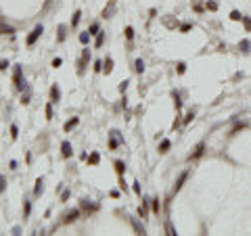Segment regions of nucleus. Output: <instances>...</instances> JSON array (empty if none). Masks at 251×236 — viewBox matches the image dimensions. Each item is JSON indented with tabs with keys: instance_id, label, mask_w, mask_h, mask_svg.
<instances>
[{
	"instance_id": "1",
	"label": "nucleus",
	"mask_w": 251,
	"mask_h": 236,
	"mask_svg": "<svg viewBox=\"0 0 251 236\" xmlns=\"http://www.w3.org/2000/svg\"><path fill=\"white\" fill-rule=\"evenodd\" d=\"M13 80H15V86H17L19 90H23V88H25V82H23V71H21V65H15V75H13Z\"/></svg>"
},
{
	"instance_id": "2",
	"label": "nucleus",
	"mask_w": 251,
	"mask_h": 236,
	"mask_svg": "<svg viewBox=\"0 0 251 236\" xmlns=\"http://www.w3.org/2000/svg\"><path fill=\"white\" fill-rule=\"evenodd\" d=\"M42 32H44V27H42V25H36V27H34V32L27 36V40H25V42H27V46H32V44L36 42L38 38L42 36Z\"/></svg>"
},
{
	"instance_id": "3",
	"label": "nucleus",
	"mask_w": 251,
	"mask_h": 236,
	"mask_svg": "<svg viewBox=\"0 0 251 236\" xmlns=\"http://www.w3.org/2000/svg\"><path fill=\"white\" fill-rule=\"evenodd\" d=\"M203 151H205V142H199V144L195 146V151L188 155V161H192V159H199V157L203 155Z\"/></svg>"
},
{
	"instance_id": "4",
	"label": "nucleus",
	"mask_w": 251,
	"mask_h": 236,
	"mask_svg": "<svg viewBox=\"0 0 251 236\" xmlns=\"http://www.w3.org/2000/svg\"><path fill=\"white\" fill-rule=\"evenodd\" d=\"M80 217V209H71V211L65 215V219H63V224H71V222H75Z\"/></svg>"
},
{
	"instance_id": "5",
	"label": "nucleus",
	"mask_w": 251,
	"mask_h": 236,
	"mask_svg": "<svg viewBox=\"0 0 251 236\" xmlns=\"http://www.w3.org/2000/svg\"><path fill=\"white\" fill-rule=\"evenodd\" d=\"M61 153H63V157H65V159H69V157L73 155V151H71V144H69L67 140H65L63 144H61Z\"/></svg>"
},
{
	"instance_id": "6",
	"label": "nucleus",
	"mask_w": 251,
	"mask_h": 236,
	"mask_svg": "<svg viewBox=\"0 0 251 236\" xmlns=\"http://www.w3.org/2000/svg\"><path fill=\"white\" fill-rule=\"evenodd\" d=\"M59 98H61V92H59V86L55 84L52 88H50V103H59Z\"/></svg>"
},
{
	"instance_id": "7",
	"label": "nucleus",
	"mask_w": 251,
	"mask_h": 236,
	"mask_svg": "<svg viewBox=\"0 0 251 236\" xmlns=\"http://www.w3.org/2000/svg\"><path fill=\"white\" fill-rule=\"evenodd\" d=\"M90 61V48H84V52H82V61H80V71L86 67V63Z\"/></svg>"
},
{
	"instance_id": "8",
	"label": "nucleus",
	"mask_w": 251,
	"mask_h": 236,
	"mask_svg": "<svg viewBox=\"0 0 251 236\" xmlns=\"http://www.w3.org/2000/svg\"><path fill=\"white\" fill-rule=\"evenodd\" d=\"M42 190H44V180H42V178H38V180H36V188H34V194L40 197V194H42Z\"/></svg>"
},
{
	"instance_id": "9",
	"label": "nucleus",
	"mask_w": 251,
	"mask_h": 236,
	"mask_svg": "<svg viewBox=\"0 0 251 236\" xmlns=\"http://www.w3.org/2000/svg\"><path fill=\"white\" fill-rule=\"evenodd\" d=\"M78 123H80V119H78V117H71L69 121H67V123H65V132H71L73 128L78 125Z\"/></svg>"
},
{
	"instance_id": "10",
	"label": "nucleus",
	"mask_w": 251,
	"mask_h": 236,
	"mask_svg": "<svg viewBox=\"0 0 251 236\" xmlns=\"http://www.w3.org/2000/svg\"><path fill=\"white\" fill-rule=\"evenodd\" d=\"M111 140H109V148H117V144H120V140H117V136H120V132H111Z\"/></svg>"
},
{
	"instance_id": "11",
	"label": "nucleus",
	"mask_w": 251,
	"mask_h": 236,
	"mask_svg": "<svg viewBox=\"0 0 251 236\" xmlns=\"http://www.w3.org/2000/svg\"><path fill=\"white\" fill-rule=\"evenodd\" d=\"M186 178H188V171H184V174H182V176L178 178V182L174 184V190H180V186L184 184V180H186Z\"/></svg>"
},
{
	"instance_id": "12",
	"label": "nucleus",
	"mask_w": 251,
	"mask_h": 236,
	"mask_svg": "<svg viewBox=\"0 0 251 236\" xmlns=\"http://www.w3.org/2000/svg\"><path fill=\"white\" fill-rule=\"evenodd\" d=\"M146 211H149V199H144V201H143V205H140V209H138L140 217H144V215H146Z\"/></svg>"
},
{
	"instance_id": "13",
	"label": "nucleus",
	"mask_w": 251,
	"mask_h": 236,
	"mask_svg": "<svg viewBox=\"0 0 251 236\" xmlns=\"http://www.w3.org/2000/svg\"><path fill=\"white\" fill-rule=\"evenodd\" d=\"M103 42H105V32H98V34H96L94 46H96V48H101V46H103Z\"/></svg>"
},
{
	"instance_id": "14",
	"label": "nucleus",
	"mask_w": 251,
	"mask_h": 236,
	"mask_svg": "<svg viewBox=\"0 0 251 236\" xmlns=\"http://www.w3.org/2000/svg\"><path fill=\"white\" fill-rule=\"evenodd\" d=\"M134 69H136V73H143V71H144V63H143V59H136V63H134Z\"/></svg>"
},
{
	"instance_id": "15",
	"label": "nucleus",
	"mask_w": 251,
	"mask_h": 236,
	"mask_svg": "<svg viewBox=\"0 0 251 236\" xmlns=\"http://www.w3.org/2000/svg\"><path fill=\"white\" fill-rule=\"evenodd\" d=\"M241 50L243 52H251V40H243L241 42Z\"/></svg>"
},
{
	"instance_id": "16",
	"label": "nucleus",
	"mask_w": 251,
	"mask_h": 236,
	"mask_svg": "<svg viewBox=\"0 0 251 236\" xmlns=\"http://www.w3.org/2000/svg\"><path fill=\"white\" fill-rule=\"evenodd\" d=\"M169 146H172V142H169V140H163L161 144H159V151H161V153H167V151H169Z\"/></svg>"
},
{
	"instance_id": "17",
	"label": "nucleus",
	"mask_w": 251,
	"mask_h": 236,
	"mask_svg": "<svg viewBox=\"0 0 251 236\" xmlns=\"http://www.w3.org/2000/svg\"><path fill=\"white\" fill-rule=\"evenodd\" d=\"M115 169H117V174H120V176H124V171H126L124 161H115Z\"/></svg>"
},
{
	"instance_id": "18",
	"label": "nucleus",
	"mask_w": 251,
	"mask_h": 236,
	"mask_svg": "<svg viewBox=\"0 0 251 236\" xmlns=\"http://www.w3.org/2000/svg\"><path fill=\"white\" fill-rule=\"evenodd\" d=\"M103 71H105V73H111V71H113V61H111V59L105 61V67H103Z\"/></svg>"
},
{
	"instance_id": "19",
	"label": "nucleus",
	"mask_w": 251,
	"mask_h": 236,
	"mask_svg": "<svg viewBox=\"0 0 251 236\" xmlns=\"http://www.w3.org/2000/svg\"><path fill=\"white\" fill-rule=\"evenodd\" d=\"M132 226H134V230H136L138 234H144V226H140L136 219H132Z\"/></svg>"
},
{
	"instance_id": "20",
	"label": "nucleus",
	"mask_w": 251,
	"mask_h": 236,
	"mask_svg": "<svg viewBox=\"0 0 251 236\" xmlns=\"http://www.w3.org/2000/svg\"><path fill=\"white\" fill-rule=\"evenodd\" d=\"M98 161H101V157H98V153H92V155H90V157H88V163H90V165H92V163H94V165H96Z\"/></svg>"
},
{
	"instance_id": "21",
	"label": "nucleus",
	"mask_w": 251,
	"mask_h": 236,
	"mask_svg": "<svg viewBox=\"0 0 251 236\" xmlns=\"http://www.w3.org/2000/svg\"><path fill=\"white\" fill-rule=\"evenodd\" d=\"M230 19H232V21H243V15H241L239 11H232L230 13Z\"/></svg>"
},
{
	"instance_id": "22",
	"label": "nucleus",
	"mask_w": 251,
	"mask_h": 236,
	"mask_svg": "<svg viewBox=\"0 0 251 236\" xmlns=\"http://www.w3.org/2000/svg\"><path fill=\"white\" fill-rule=\"evenodd\" d=\"M80 17H82V13H80V11H75V13H73V17H71V25H78V23H80Z\"/></svg>"
},
{
	"instance_id": "23",
	"label": "nucleus",
	"mask_w": 251,
	"mask_h": 236,
	"mask_svg": "<svg viewBox=\"0 0 251 236\" xmlns=\"http://www.w3.org/2000/svg\"><path fill=\"white\" fill-rule=\"evenodd\" d=\"M0 34H15V29L9 25H0Z\"/></svg>"
},
{
	"instance_id": "24",
	"label": "nucleus",
	"mask_w": 251,
	"mask_h": 236,
	"mask_svg": "<svg viewBox=\"0 0 251 236\" xmlns=\"http://www.w3.org/2000/svg\"><path fill=\"white\" fill-rule=\"evenodd\" d=\"M57 38H59V42L65 40V25H59V34H57Z\"/></svg>"
},
{
	"instance_id": "25",
	"label": "nucleus",
	"mask_w": 251,
	"mask_h": 236,
	"mask_svg": "<svg viewBox=\"0 0 251 236\" xmlns=\"http://www.w3.org/2000/svg\"><path fill=\"white\" fill-rule=\"evenodd\" d=\"M205 6H207V11H218V4H215L214 0H207V4H205Z\"/></svg>"
},
{
	"instance_id": "26",
	"label": "nucleus",
	"mask_w": 251,
	"mask_h": 236,
	"mask_svg": "<svg viewBox=\"0 0 251 236\" xmlns=\"http://www.w3.org/2000/svg\"><path fill=\"white\" fill-rule=\"evenodd\" d=\"M88 40H90V34H88V32H84V34L80 36V42H82V44H88Z\"/></svg>"
},
{
	"instance_id": "27",
	"label": "nucleus",
	"mask_w": 251,
	"mask_h": 236,
	"mask_svg": "<svg viewBox=\"0 0 251 236\" xmlns=\"http://www.w3.org/2000/svg\"><path fill=\"white\" fill-rule=\"evenodd\" d=\"M29 211H32V203H29V201H25V205H23V213H25V217L29 215Z\"/></svg>"
},
{
	"instance_id": "28",
	"label": "nucleus",
	"mask_w": 251,
	"mask_h": 236,
	"mask_svg": "<svg viewBox=\"0 0 251 236\" xmlns=\"http://www.w3.org/2000/svg\"><path fill=\"white\" fill-rule=\"evenodd\" d=\"M153 213H159V209H161V207H159V199H153Z\"/></svg>"
},
{
	"instance_id": "29",
	"label": "nucleus",
	"mask_w": 251,
	"mask_h": 236,
	"mask_svg": "<svg viewBox=\"0 0 251 236\" xmlns=\"http://www.w3.org/2000/svg\"><path fill=\"white\" fill-rule=\"evenodd\" d=\"M88 34H92V36H94V34H98V23H92V25H90Z\"/></svg>"
},
{
	"instance_id": "30",
	"label": "nucleus",
	"mask_w": 251,
	"mask_h": 236,
	"mask_svg": "<svg viewBox=\"0 0 251 236\" xmlns=\"http://www.w3.org/2000/svg\"><path fill=\"white\" fill-rule=\"evenodd\" d=\"M126 38H128V40L134 38V29H132V27H126Z\"/></svg>"
},
{
	"instance_id": "31",
	"label": "nucleus",
	"mask_w": 251,
	"mask_h": 236,
	"mask_svg": "<svg viewBox=\"0 0 251 236\" xmlns=\"http://www.w3.org/2000/svg\"><path fill=\"white\" fill-rule=\"evenodd\" d=\"M172 96H174V103H176V109H180V107H182V100H180V98H178V94L174 92V94H172Z\"/></svg>"
},
{
	"instance_id": "32",
	"label": "nucleus",
	"mask_w": 251,
	"mask_h": 236,
	"mask_svg": "<svg viewBox=\"0 0 251 236\" xmlns=\"http://www.w3.org/2000/svg\"><path fill=\"white\" fill-rule=\"evenodd\" d=\"M4 188H6V182H4V176L0 174V192H4Z\"/></svg>"
},
{
	"instance_id": "33",
	"label": "nucleus",
	"mask_w": 251,
	"mask_h": 236,
	"mask_svg": "<svg viewBox=\"0 0 251 236\" xmlns=\"http://www.w3.org/2000/svg\"><path fill=\"white\" fill-rule=\"evenodd\" d=\"M46 119H52V107L46 105Z\"/></svg>"
},
{
	"instance_id": "34",
	"label": "nucleus",
	"mask_w": 251,
	"mask_h": 236,
	"mask_svg": "<svg viewBox=\"0 0 251 236\" xmlns=\"http://www.w3.org/2000/svg\"><path fill=\"white\" fill-rule=\"evenodd\" d=\"M103 65H105L103 61H96V63H94V69L96 71H103Z\"/></svg>"
},
{
	"instance_id": "35",
	"label": "nucleus",
	"mask_w": 251,
	"mask_h": 236,
	"mask_svg": "<svg viewBox=\"0 0 251 236\" xmlns=\"http://www.w3.org/2000/svg\"><path fill=\"white\" fill-rule=\"evenodd\" d=\"M192 117H195V113H192V111H188V113H186V117H184V123H188Z\"/></svg>"
},
{
	"instance_id": "36",
	"label": "nucleus",
	"mask_w": 251,
	"mask_h": 236,
	"mask_svg": "<svg viewBox=\"0 0 251 236\" xmlns=\"http://www.w3.org/2000/svg\"><path fill=\"white\" fill-rule=\"evenodd\" d=\"M61 65H63V61H61V59H55V61H52V67H57V69H59Z\"/></svg>"
},
{
	"instance_id": "37",
	"label": "nucleus",
	"mask_w": 251,
	"mask_h": 236,
	"mask_svg": "<svg viewBox=\"0 0 251 236\" xmlns=\"http://www.w3.org/2000/svg\"><path fill=\"white\" fill-rule=\"evenodd\" d=\"M243 23H245V27H247V29H251V19H247V17H243Z\"/></svg>"
},
{
	"instance_id": "38",
	"label": "nucleus",
	"mask_w": 251,
	"mask_h": 236,
	"mask_svg": "<svg viewBox=\"0 0 251 236\" xmlns=\"http://www.w3.org/2000/svg\"><path fill=\"white\" fill-rule=\"evenodd\" d=\"M9 67V61H0V71H4Z\"/></svg>"
},
{
	"instance_id": "39",
	"label": "nucleus",
	"mask_w": 251,
	"mask_h": 236,
	"mask_svg": "<svg viewBox=\"0 0 251 236\" xmlns=\"http://www.w3.org/2000/svg\"><path fill=\"white\" fill-rule=\"evenodd\" d=\"M17 132H19V130H17V125H13V128H11V136H13V138H17Z\"/></svg>"
},
{
	"instance_id": "40",
	"label": "nucleus",
	"mask_w": 251,
	"mask_h": 236,
	"mask_svg": "<svg viewBox=\"0 0 251 236\" xmlns=\"http://www.w3.org/2000/svg\"><path fill=\"white\" fill-rule=\"evenodd\" d=\"M184 69H186V65H184V63H180V65H178V73H184Z\"/></svg>"
},
{
	"instance_id": "41",
	"label": "nucleus",
	"mask_w": 251,
	"mask_h": 236,
	"mask_svg": "<svg viewBox=\"0 0 251 236\" xmlns=\"http://www.w3.org/2000/svg\"><path fill=\"white\" fill-rule=\"evenodd\" d=\"M61 199H63V201H67V199H69V190H65V192L61 194Z\"/></svg>"
}]
</instances>
